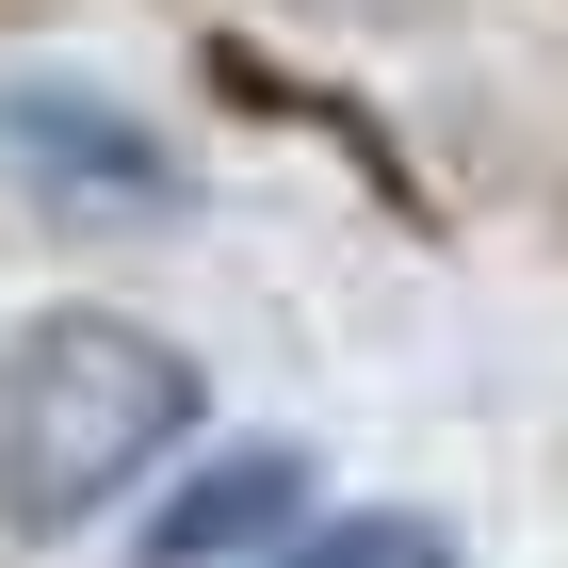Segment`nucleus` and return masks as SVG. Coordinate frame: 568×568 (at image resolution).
Here are the masks:
<instances>
[{
    "label": "nucleus",
    "mask_w": 568,
    "mask_h": 568,
    "mask_svg": "<svg viewBox=\"0 0 568 568\" xmlns=\"http://www.w3.org/2000/svg\"><path fill=\"white\" fill-rule=\"evenodd\" d=\"M195 357L131 308H33L0 342V536H82L195 438Z\"/></svg>",
    "instance_id": "1"
},
{
    "label": "nucleus",
    "mask_w": 568,
    "mask_h": 568,
    "mask_svg": "<svg viewBox=\"0 0 568 568\" xmlns=\"http://www.w3.org/2000/svg\"><path fill=\"white\" fill-rule=\"evenodd\" d=\"M0 179L49 227H179L195 212V163L98 82H0Z\"/></svg>",
    "instance_id": "2"
},
{
    "label": "nucleus",
    "mask_w": 568,
    "mask_h": 568,
    "mask_svg": "<svg viewBox=\"0 0 568 568\" xmlns=\"http://www.w3.org/2000/svg\"><path fill=\"white\" fill-rule=\"evenodd\" d=\"M293 520H308V455L261 438V455H212V471L146 520V568H244V552H276Z\"/></svg>",
    "instance_id": "3"
},
{
    "label": "nucleus",
    "mask_w": 568,
    "mask_h": 568,
    "mask_svg": "<svg viewBox=\"0 0 568 568\" xmlns=\"http://www.w3.org/2000/svg\"><path fill=\"white\" fill-rule=\"evenodd\" d=\"M244 568H455V520H423V504H357V520H293L276 552Z\"/></svg>",
    "instance_id": "4"
},
{
    "label": "nucleus",
    "mask_w": 568,
    "mask_h": 568,
    "mask_svg": "<svg viewBox=\"0 0 568 568\" xmlns=\"http://www.w3.org/2000/svg\"><path fill=\"white\" fill-rule=\"evenodd\" d=\"M0 17H49V0H0Z\"/></svg>",
    "instance_id": "5"
}]
</instances>
